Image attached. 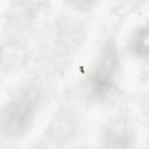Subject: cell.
I'll use <instances>...</instances> for the list:
<instances>
[{"label": "cell", "mask_w": 149, "mask_h": 149, "mask_svg": "<svg viewBox=\"0 0 149 149\" xmlns=\"http://www.w3.org/2000/svg\"><path fill=\"white\" fill-rule=\"evenodd\" d=\"M36 92L27 90L12 99L0 112V130L8 137H20L31 128L37 113Z\"/></svg>", "instance_id": "6da1fadb"}, {"label": "cell", "mask_w": 149, "mask_h": 149, "mask_svg": "<svg viewBox=\"0 0 149 149\" xmlns=\"http://www.w3.org/2000/svg\"><path fill=\"white\" fill-rule=\"evenodd\" d=\"M130 52L137 57H146L148 54V28H139L132 36L128 45Z\"/></svg>", "instance_id": "3957f363"}, {"label": "cell", "mask_w": 149, "mask_h": 149, "mask_svg": "<svg viewBox=\"0 0 149 149\" xmlns=\"http://www.w3.org/2000/svg\"><path fill=\"white\" fill-rule=\"evenodd\" d=\"M119 58L113 43L107 44L99 56L90 77L91 91L95 97L104 98L115 85Z\"/></svg>", "instance_id": "7a4b0ae2"}, {"label": "cell", "mask_w": 149, "mask_h": 149, "mask_svg": "<svg viewBox=\"0 0 149 149\" xmlns=\"http://www.w3.org/2000/svg\"><path fill=\"white\" fill-rule=\"evenodd\" d=\"M69 1L77 8H85V7H88L90 5H92V2L94 0H69Z\"/></svg>", "instance_id": "277c9868"}]
</instances>
